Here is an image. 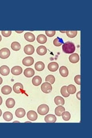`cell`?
<instances>
[{"instance_id": "d4e9b609", "label": "cell", "mask_w": 92, "mask_h": 138, "mask_svg": "<svg viewBox=\"0 0 92 138\" xmlns=\"http://www.w3.org/2000/svg\"><path fill=\"white\" fill-rule=\"evenodd\" d=\"M54 102L57 105H63L65 104V100L63 97L60 96H56L54 99Z\"/></svg>"}, {"instance_id": "6da1fadb", "label": "cell", "mask_w": 92, "mask_h": 138, "mask_svg": "<svg viewBox=\"0 0 92 138\" xmlns=\"http://www.w3.org/2000/svg\"><path fill=\"white\" fill-rule=\"evenodd\" d=\"M63 52L66 54H72L75 50L74 44L71 41H67L63 44L62 46Z\"/></svg>"}, {"instance_id": "ac0fdd59", "label": "cell", "mask_w": 92, "mask_h": 138, "mask_svg": "<svg viewBox=\"0 0 92 138\" xmlns=\"http://www.w3.org/2000/svg\"><path fill=\"white\" fill-rule=\"evenodd\" d=\"M59 73L63 77H67L69 75V70L66 66H61L59 69Z\"/></svg>"}, {"instance_id": "d6986e66", "label": "cell", "mask_w": 92, "mask_h": 138, "mask_svg": "<svg viewBox=\"0 0 92 138\" xmlns=\"http://www.w3.org/2000/svg\"><path fill=\"white\" fill-rule=\"evenodd\" d=\"M45 67V65H44L43 62L39 61L36 63V64L35 65V68L37 71H42L44 69Z\"/></svg>"}, {"instance_id": "8992f818", "label": "cell", "mask_w": 92, "mask_h": 138, "mask_svg": "<svg viewBox=\"0 0 92 138\" xmlns=\"http://www.w3.org/2000/svg\"><path fill=\"white\" fill-rule=\"evenodd\" d=\"M22 63L25 66H30L34 64V59L32 57H27L24 58Z\"/></svg>"}, {"instance_id": "836d02e7", "label": "cell", "mask_w": 92, "mask_h": 138, "mask_svg": "<svg viewBox=\"0 0 92 138\" xmlns=\"http://www.w3.org/2000/svg\"><path fill=\"white\" fill-rule=\"evenodd\" d=\"M45 33L46 34L47 36H48V37H53L56 34V31H46Z\"/></svg>"}, {"instance_id": "ab89813d", "label": "cell", "mask_w": 92, "mask_h": 138, "mask_svg": "<svg viewBox=\"0 0 92 138\" xmlns=\"http://www.w3.org/2000/svg\"><path fill=\"white\" fill-rule=\"evenodd\" d=\"M24 31H16V32H17V33H22V32H23Z\"/></svg>"}, {"instance_id": "4fadbf2b", "label": "cell", "mask_w": 92, "mask_h": 138, "mask_svg": "<svg viewBox=\"0 0 92 138\" xmlns=\"http://www.w3.org/2000/svg\"><path fill=\"white\" fill-rule=\"evenodd\" d=\"M35 71L32 68H27L25 69L24 71V75L27 78H30L34 76Z\"/></svg>"}, {"instance_id": "9c48e42d", "label": "cell", "mask_w": 92, "mask_h": 138, "mask_svg": "<svg viewBox=\"0 0 92 138\" xmlns=\"http://www.w3.org/2000/svg\"><path fill=\"white\" fill-rule=\"evenodd\" d=\"M11 72L13 75L15 76H18L22 73L23 72V69L22 67L19 66H16L12 67V69H11Z\"/></svg>"}, {"instance_id": "44dd1931", "label": "cell", "mask_w": 92, "mask_h": 138, "mask_svg": "<svg viewBox=\"0 0 92 138\" xmlns=\"http://www.w3.org/2000/svg\"><path fill=\"white\" fill-rule=\"evenodd\" d=\"M1 92L2 94L5 95L9 94L12 92V88L10 86H4L1 89Z\"/></svg>"}, {"instance_id": "4dcf8cb0", "label": "cell", "mask_w": 92, "mask_h": 138, "mask_svg": "<svg viewBox=\"0 0 92 138\" xmlns=\"http://www.w3.org/2000/svg\"><path fill=\"white\" fill-rule=\"evenodd\" d=\"M45 80L46 82H49L51 84H54L55 83V78L53 75H48L46 77Z\"/></svg>"}, {"instance_id": "ba28073f", "label": "cell", "mask_w": 92, "mask_h": 138, "mask_svg": "<svg viewBox=\"0 0 92 138\" xmlns=\"http://www.w3.org/2000/svg\"><path fill=\"white\" fill-rule=\"evenodd\" d=\"M27 118L30 121H35L37 119V113L34 111H29L27 113Z\"/></svg>"}, {"instance_id": "83f0119b", "label": "cell", "mask_w": 92, "mask_h": 138, "mask_svg": "<svg viewBox=\"0 0 92 138\" xmlns=\"http://www.w3.org/2000/svg\"><path fill=\"white\" fill-rule=\"evenodd\" d=\"M67 90L70 94H74V93L76 92L77 89L74 85H69V86H67Z\"/></svg>"}, {"instance_id": "d590c367", "label": "cell", "mask_w": 92, "mask_h": 138, "mask_svg": "<svg viewBox=\"0 0 92 138\" xmlns=\"http://www.w3.org/2000/svg\"><path fill=\"white\" fill-rule=\"evenodd\" d=\"M1 33L4 37H9L12 34L11 31H2Z\"/></svg>"}, {"instance_id": "d6a6232c", "label": "cell", "mask_w": 92, "mask_h": 138, "mask_svg": "<svg viewBox=\"0 0 92 138\" xmlns=\"http://www.w3.org/2000/svg\"><path fill=\"white\" fill-rule=\"evenodd\" d=\"M67 36L70 37V38H74L77 36L78 32L77 31H66Z\"/></svg>"}, {"instance_id": "277c9868", "label": "cell", "mask_w": 92, "mask_h": 138, "mask_svg": "<svg viewBox=\"0 0 92 138\" xmlns=\"http://www.w3.org/2000/svg\"><path fill=\"white\" fill-rule=\"evenodd\" d=\"M11 55V51L8 48H3L0 50V58L6 59L9 57Z\"/></svg>"}, {"instance_id": "9a60e30c", "label": "cell", "mask_w": 92, "mask_h": 138, "mask_svg": "<svg viewBox=\"0 0 92 138\" xmlns=\"http://www.w3.org/2000/svg\"><path fill=\"white\" fill-rule=\"evenodd\" d=\"M24 38L28 41L33 42L35 41V36L31 32H26L24 34Z\"/></svg>"}, {"instance_id": "3957f363", "label": "cell", "mask_w": 92, "mask_h": 138, "mask_svg": "<svg viewBox=\"0 0 92 138\" xmlns=\"http://www.w3.org/2000/svg\"><path fill=\"white\" fill-rule=\"evenodd\" d=\"M42 91L44 93H51L53 89V87H52L51 84L48 82H44L42 85L41 86Z\"/></svg>"}, {"instance_id": "7c38bea8", "label": "cell", "mask_w": 92, "mask_h": 138, "mask_svg": "<svg viewBox=\"0 0 92 138\" xmlns=\"http://www.w3.org/2000/svg\"><path fill=\"white\" fill-rule=\"evenodd\" d=\"M59 69V65L56 62H51L48 65V69L51 72H55L57 71Z\"/></svg>"}, {"instance_id": "74e56055", "label": "cell", "mask_w": 92, "mask_h": 138, "mask_svg": "<svg viewBox=\"0 0 92 138\" xmlns=\"http://www.w3.org/2000/svg\"><path fill=\"white\" fill-rule=\"evenodd\" d=\"M2 103V99L1 95H0V105H1Z\"/></svg>"}, {"instance_id": "1f68e13d", "label": "cell", "mask_w": 92, "mask_h": 138, "mask_svg": "<svg viewBox=\"0 0 92 138\" xmlns=\"http://www.w3.org/2000/svg\"><path fill=\"white\" fill-rule=\"evenodd\" d=\"M62 116L63 120L65 121H68L71 118V114L69 113V112L65 111L63 112L62 114Z\"/></svg>"}, {"instance_id": "603a6c76", "label": "cell", "mask_w": 92, "mask_h": 138, "mask_svg": "<svg viewBox=\"0 0 92 138\" xmlns=\"http://www.w3.org/2000/svg\"><path fill=\"white\" fill-rule=\"evenodd\" d=\"M65 111V107L63 106H58L55 109V115L58 116H62V114L63 112Z\"/></svg>"}, {"instance_id": "f35d334b", "label": "cell", "mask_w": 92, "mask_h": 138, "mask_svg": "<svg viewBox=\"0 0 92 138\" xmlns=\"http://www.w3.org/2000/svg\"><path fill=\"white\" fill-rule=\"evenodd\" d=\"M2 81H3V80H2V78H1V77H0V85H1V84H2Z\"/></svg>"}, {"instance_id": "e575fe53", "label": "cell", "mask_w": 92, "mask_h": 138, "mask_svg": "<svg viewBox=\"0 0 92 138\" xmlns=\"http://www.w3.org/2000/svg\"><path fill=\"white\" fill-rule=\"evenodd\" d=\"M74 81L78 85H81V76L80 75H77V76L74 77Z\"/></svg>"}, {"instance_id": "f546056e", "label": "cell", "mask_w": 92, "mask_h": 138, "mask_svg": "<svg viewBox=\"0 0 92 138\" xmlns=\"http://www.w3.org/2000/svg\"><path fill=\"white\" fill-rule=\"evenodd\" d=\"M63 43V41L62 39L60 38V37H56V39L54 40V46L56 47H59L62 46V44Z\"/></svg>"}, {"instance_id": "7bdbcfd3", "label": "cell", "mask_w": 92, "mask_h": 138, "mask_svg": "<svg viewBox=\"0 0 92 138\" xmlns=\"http://www.w3.org/2000/svg\"><path fill=\"white\" fill-rule=\"evenodd\" d=\"M60 32H62V33H65V32H66V31H65V32L64 31H60Z\"/></svg>"}, {"instance_id": "ffe728a7", "label": "cell", "mask_w": 92, "mask_h": 138, "mask_svg": "<svg viewBox=\"0 0 92 138\" xmlns=\"http://www.w3.org/2000/svg\"><path fill=\"white\" fill-rule=\"evenodd\" d=\"M42 79L40 76H36L32 78V82L34 86H39L42 83Z\"/></svg>"}, {"instance_id": "60d3db41", "label": "cell", "mask_w": 92, "mask_h": 138, "mask_svg": "<svg viewBox=\"0 0 92 138\" xmlns=\"http://www.w3.org/2000/svg\"><path fill=\"white\" fill-rule=\"evenodd\" d=\"M1 115H2V111H1V109H0V117H1Z\"/></svg>"}, {"instance_id": "7402d4cb", "label": "cell", "mask_w": 92, "mask_h": 138, "mask_svg": "<svg viewBox=\"0 0 92 138\" xmlns=\"http://www.w3.org/2000/svg\"><path fill=\"white\" fill-rule=\"evenodd\" d=\"M47 40V37L43 34L39 35L37 37V41L40 44H44Z\"/></svg>"}, {"instance_id": "5b68a950", "label": "cell", "mask_w": 92, "mask_h": 138, "mask_svg": "<svg viewBox=\"0 0 92 138\" xmlns=\"http://www.w3.org/2000/svg\"><path fill=\"white\" fill-rule=\"evenodd\" d=\"M24 52L27 55H32L34 53L35 48L31 44H28V45H26L24 47Z\"/></svg>"}, {"instance_id": "8fae6325", "label": "cell", "mask_w": 92, "mask_h": 138, "mask_svg": "<svg viewBox=\"0 0 92 138\" xmlns=\"http://www.w3.org/2000/svg\"><path fill=\"white\" fill-rule=\"evenodd\" d=\"M69 61L72 63H77V62H79V55L77 53L73 54L69 57Z\"/></svg>"}, {"instance_id": "484cf974", "label": "cell", "mask_w": 92, "mask_h": 138, "mask_svg": "<svg viewBox=\"0 0 92 138\" xmlns=\"http://www.w3.org/2000/svg\"><path fill=\"white\" fill-rule=\"evenodd\" d=\"M3 118L6 121H10L13 119V114L10 112H5L3 114Z\"/></svg>"}, {"instance_id": "5bb4252c", "label": "cell", "mask_w": 92, "mask_h": 138, "mask_svg": "<svg viewBox=\"0 0 92 138\" xmlns=\"http://www.w3.org/2000/svg\"><path fill=\"white\" fill-rule=\"evenodd\" d=\"M25 114V111L22 108H19L16 109L15 112V115L18 118H22L24 117Z\"/></svg>"}, {"instance_id": "30bf717a", "label": "cell", "mask_w": 92, "mask_h": 138, "mask_svg": "<svg viewBox=\"0 0 92 138\" xmlns=\"http://www.w3.org/2000/svg\"><path fill=\"white\" fill-rule=\"evenodd\" d=\"M9 72H10V70H9V67L6 65H3L0 67V74L2 76H6L9 75Z\"/></svg>"}, {"instance_id": "4316f807", "label": "cell", "mask_w": 92, "mask_h": 138, "mask_svg": "<svg viewBox=\"0 0 92 138\" xmlns=\"http://www.w3.org/2000/svg\"><path fill=\"white\" fill-rule=\"evenodd\" d=\"M11 48L13 51H17L21 49V45L18 42L14 41L11 44Z\"/></svg>"}, {"instance_id": "b9f144b4", "label": "cell", "mask_w": 92, "mask_h": 138, "mask_svg": "<svg viewBox=\"0 0 92 138\" xmlns=\"http://www.w3.org/2000/svg\"><path fill=\"white\" fill-rule=\"evenodd\" d=\"M1 40H2V37H1V35H0V41H1Z\"/></svg>"}, {"instance_id": "52a82bcc", "label": "cell", "mask_w": 92, "mask_h": 138, "mask_svg": "<svg viewBox=\"0 0 92 138\" xmlns=\"http://www.w3.org/2000/svg\"><path fill=\"white\" fill-rule=\"evenodd\" d=\"M23 85L21 83H16L15 84H14V85L13 86V89L14 92H15L17 94L18 93H20L22 92V90H23Z\"/></svg>"}, {"instance_id": "8d00e7d4", "label": "cell", "mask_w": 92, "mask_h": 138, "mask_svg": "<svg viewBox=\"0 0 92 138\" xmlns=\"http://www.w3.org/2000/svg\"><path fill=\"white\" fill-rule=\"evenodd\" d=\"M80 95H81V92H78V93H77V99H78L79 100H81V97H80Z\"/></svg>"}, {"instance_id": "f1b7e54d", "label": "cell", "mask_w": 92, "mask_h": 138, "mask_svg": "<svg viewBox=\"0 0 92 138\" xmlns=\"http://www.w3.org/2000/svg\"><path fill=\"white\" fill-rule=\"evenodd\" d=\"M60 93L61 94H62L63 97H69L70 94L68 93L67 90V86H63L60 89Z\"/></svg>"}, {"instance_id": "2e32d148", "label": "cell", "mask_w": 92, "mask_h": 138, "mask_svg": "<svg viewBox=\"0 0 92 138\" xmlns=\"http://www.w3.org/2000/svg\"><path fill=\"white\" fill-rule=\"evenodd\" d=\"M44 120L46 123H55L56 121V118L54 114H48L45 117Z\"/></svg>"}, {"instance_id": "cb8c5ba5", "label": "cell", "mask_w": 92, "mask_h": 138, "mask_svg": "<svg viewBox=\"0 0 92 138\" xmlns=\"http://www.w3.org/2000/svg\"><path fill=\"white\" fill-rule=\"evenodd\" d=\"M15 105V100L12 98H9L6 101V106L8 108H12Z\"/></svg>"}, {"instance_id": "e0dca14e", "label": "cell", "mask_w": 92, "mask_h": 138, "mask_svg": "<svg viewBox=\"0 0 92 138\" xmlns=\"http://www.w3.org/2000/svg\"><path fill=\"white\" fill-rule=\"evenodd\" d=\"M36 52L37 54L39 55H44L47 53V48L45 46H39L37 48Z\"/></svg>"}, {"instance_id": "7a4b0ae2", "label": "cell", "mask_w": 92, "mask_h": 138, "mask_svg": "<svg viewBox=\"0 0 92 138\" xmlns=\"http://www.w3.org/2000/svg\"><path fill=\"white\" fill-rule=\"evenodd\" d=\"M49 112V107L46 104H42L39 105L37 108V112L40 115H46Z\"/></svg>"}]
</instances>
